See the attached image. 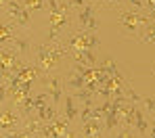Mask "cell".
I'll return each mask as SVG.
<instances>
[{
    "label": "cell",
    "mask_w": 155,
    "mask_h": 138,
    "mask_svg": "<svg viewBox=\"0 0 155 138\" xmlns=\"http://www.w3.org/2000/svg\"><path fill=\"white\" fill-rule=\"evenodd\" d=\"M23 124H25V117L21 115L17 105H13V103H4L2 105V124H0L2 132L19 130V128H23Z\"/></svg>",
    "instance_id": "8"
},
{
    "label": "cell",
    "mask_w": 155,
    "mask_h": 138,
    "mask_svg": "<svg viewBox=\"0 0 155 138\" xmlns=\"http://www.w3.org/2000/svg\"><path fill=\"white\" fill-rule=\"evenodd\" d=\"M13 50L17 56H21L23 61H31V55L36 50V42H34V31H23L21 36H17L8 46H2Z\"/></svg>",
    "instance_id": "7"
},
{
    "label": "cell",
    "mask_w": 155,
    "mask_h": 138,
    "mask_svg": "<svg viewBox=\"0 0 155 138\" xmlns=\"http://www.w3.org/2000/svg\"><path fill=\"white\" fill-rule=\"evenodd\" d=\"M76 27V13L71 11H59L48 13V40L46 42H61L65 34Z\"/></svg>",
    "instance_id": "3"
},
{
    "label": "cell",
    "mask_w": 155,
    "mask_h": 138,
    "mask_svg": "<svg viewBox=\"0 0 155 138\" xmlns=\"http://www.w3.org/2000/svg\"><path fill=\"white\" fill-rule=\"evenodd\" d=\"M140 44H155V19H151L145 27H143V34L138 38Z\"/></svg>",
    "instance_id": "14"
},
{
    "label": "cell",
    "mask_w": 155,
    "mask_h": 138,
    "mask_svg": "<svg viewBox=\"0 0 155 138\" xmlns=\"http://www.w3.org/2000/svg\"><path fill=\"white\" fill-rule=\"evenodd\" d=\"M101 6L94 2H86L80 11H76V27L86 29V31H99L101 21H99Z\"/></svg>",
    "instance_id": "6"
},
{
    "label": "cell",
    "mask_w": 155,
    "mask_h": 138,
    "mask_svg": "<svg viewBox=\"0 0 155 138\" xmlns=\"http://www.w3.org/2000/svg\"><path fill=\"white\" fill-rule=\"evenodd\" d=\"M140 109L145 111V115H147L149 119L155 117V94L143 96V101H140Z\"/></svg>",
    "instance_id": "16"
},
{
    "label": "cell",
    "mask_w": 155,
    "mask_h": 138,
    "mask_svg": "<svg viewBox=\"0 0 155 138\" xmlns=\"http://www.w3.org/2000/svg\"><path fill=\"white\" fill-rule=\"evenodd\" d=\"M101 71H103L105 75H109V78H117V80H124V75L120 73V69H117V63L113 61V59H109V56H105L99 61V65H97Z\"/></svg>",
    "instance_id": "12"
},
{
    "label": "cell",
    "mask_w": 155,
    "mask_h": 138,
    "mask_svg": "<svg viewBox=\"0 0 155 138\" xmlns=\"http://www.w3.org/2000/svg\"><path fill=\"white\" fill-rule=\"evenodd\" d=\"M151 73H153V75H155V65H153V69H151Z\"/></svg>",
    "instance_id": "18"
},
{
    "label": "cell",
    "mask_w": 155,
    "mask_h": 138,
    "mask_svg": "<svg viewBox=\"0 0 155 138\" xmlns=\"http://www.w3.org/2000/svg\"><path fill=\"white\" fill-rule=\"evenodd\" d=\"M2 17H6V19H11L13 23H17L21 29H25V31H34L31 29V13L27 11L25 6L21 4V0H11L8 4H4L2 6Z\"/></svg>",
    "instance_id": "5"
},
{
    "label": "cell",
    "mask_w": 155,
    "mask_h": 138,
    "mask_svg": "<svg viewBox=\"0 0 155 138\" xmlns=\"http://www.w3.org/2000/svg\"><path fill=\"white\" fill-rule=\"evenodd\" d=\"M34 61L42 67L44 73H57V71H61L63 63L69 61V48L63 42H42V44H36Z\"/></svg>",
    "instance_id": "1"
},
{
    "label": "cell",
    "mask_w": 155,
    "mask_h": 138,
    "mask_svg": "<svg viewBox=\"0 0 155 138\" xmlns=\"http://www.w3.org/2000/svg\"><path fill=\"white\" fill-rule=\"evenodd\" d=\"M63 78H65V90L67 92H74V90H82V88H86V78L74 69L71 65H69V69L63 73Z\"/></svg>",
    "instance_id": "11"
},
{
    "label": "cell",
    "mask_w": 155,
    "mask_h": 138,
    "mask_svg": "<svg viewBox=\"0 0 155 138\" xmlns=\"http://www.w3.org/2000/svg\"><path fill=\"white\" fill-rule=\"evenodd\" d=\"M38 86H42V90H46L51 94L52 105L61 107L63 105V96H65V78H63V71H57V73H46L42 75V80L38 82Z\"/></svg>",
    "instance_id": "4"
},
{
    "label": "cell",
    "mask_w": 155,
    "mask_h": 138,
    "mask_svg": "<svg viewBox=\"0 0 155 138\" xmlns=\"http://www.w3.org/2000/svg\"><path fill=\"white\" fill-rule=\"evenodd\" d=\"M25 29H21L17 23H13L11 19H6V17H2V31H0V48L2 46H8L17 36H21Z\"/></svg>",
    "instance_id": "10"
},
{
    "label": "cell",
    "mask_w": 155,
    "mask_h": 138,
    "mask_svg": "<svg viewBox=\"0 0 155 138\" xmlns=\"http://www.w3.org/2000/svg\"><path fill=\"white\" fill-rule=\"evenodd\" d=\"M21 4L25 6L31 15H36V13H48L46 0H21Z\"/></svg>",
    "instance_id": "13"
},
{
    "label": "cell",
    "mask_w": 155,
    "mask_h": 138,
    "mask_svg": "<svg viewBox=\"0 0 155 138\" xmlns=\"http://www.w3.org/2000/svg\"><path fill=\"white\" fill-rule=\"evenodd\" d=\"M126 2H128L130 8H136V11H143V13H145V8H147V6H145V0H126Z\"/></svg>",
    "instance_id": "17"
},
{
    "label": "cell",
    "mask_w": 155,
    "mask_h": 138,
    "mask_svg": "<svg viewBox=\"0 0 155 138\" xmlns=\"http://www.w3.org/2000/svg\"><path fill=\"white\" fill-rule=\"evenodd\" d=\"M149 21H151V17L147 13H143V11H136V8H130V6L117 11V25L122 29V34L126 38H130V40L138 42V38L143 34V27Z\"/></svg>",
    "instance_id": "2"
},
{
    "label": "cell",
    "mask_w": 155,
    "mask_h": 138,
    "mask_svg": "<svg viewBox=\"0 0 155 138\" xmlns=\"http://www.w3.org/2000/svg\"><path fill=\"white\" fill-rule=\"evenodd\" d=\"M99 6H101V11H120V8H126L128 6V2L126 0H99Z\"/></svg>",
    "instance_id": "15"
},
{
    "label": "cell",
    "mask_w": 155,
    "mask_h": 138,
    "mask_svg": "<svg viewBox=\"0 0 155 138\" xmlns=\"http://www.w3.org/2000/svg\"><path fill=\"white\" fill-rule=\"evenodd\" d=\"M61 113L74 128H78V124H80V103L74 98L71 92H65V96H63V111Z\"/></svg>",
    "instance_id": "9"
}]
</instances>
